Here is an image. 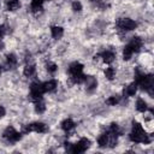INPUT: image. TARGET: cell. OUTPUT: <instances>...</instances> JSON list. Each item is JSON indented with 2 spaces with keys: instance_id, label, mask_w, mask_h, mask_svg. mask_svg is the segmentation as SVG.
<instances>
[{
  "instance_id": "cell-1",
  "label": "cell",
  "mask_w": 154,
  "mask_h": 154,
  "mask_svg": "<svg viewBox=\"0 0 154 154\" xmlns=\"http://www.w3.org/2000/svg\"><path fill=\"white\" fill-rule=\"evenodd\" d=\"M138 28V23L137 20L129 18V17H123L116 20V30L118 34L120 32H129V31H134Z\"/></svg>"
},
{
  "instance_id": "cell-2",
  "label": "cell",
  "mask_w": 154,
  "mask_h": 154,
  "mask_svg": "<svg viewBox=\"0 0 154 154\" xmlns=\"http://www.w3.org/2000/svg\"><path fill=\"white\" fill-rule=\"evenodd\" d=\"M45 89H43V84L41 81L36 79L34 82L30 83L29 85V94H28V99L31 101V102H35L37 100H41L43 99V95H45Z\"/></svg>"
},
{
  "instance_id": "cell-3",
  "label": "cell",
  "mask_w": 154,
  "mask_h": 154,
  "mask_svg": "<svg viewBox=\"0 0 154 154\" xmlns=\"http://www.w3.org/2000/svg\"><path fill=\"white\" fill-rule=\"evenodd\" d=\"M1 136H2V138H4L6 142H8V143H17V142H19V141L23 138L24 135L20 132V130H17L13 125H7V126L4 129Z\"/></svg>"
},
{
  "instance_id": "cell-4",
  "label": "cell",
  "mask_w": 154,
  "mask_h": 154,
  "mask_svg": "<svg viewBox=\"0 0 154 154\" xmlns=\"http://www.w3.org/2000/svg\"><path fill=\"white\" fill-rule=\"evenodd\" d=\"M90 147H91V141H90V138L87 137V136H82V137H79L76 142L72 143L71 149H70V153L81 154V153L87 152Z\"/></svg>"
},
{
  "instance_id": "cell-5",
  "label": "cell",
  "mask_w": 154,
  "mask_h": 154,
  "mask_svg": "<svg viewBox=\"0 0 154 154\" xmlns=\"http://www.w3.org/2000/svg\"><path fill=\"white\" fill-rule=\"evenodd\" d=\"M99 55H100L101 63L106 65H112L117 59V53L111 48H105L103 51L99 52Z\"/></svg>"
},
{
  "instance_id": "cell-6",
  "label": "cell",
  "mask_w": 154,
  "mask_h": 154,
  "mask_svg": "<svg viewBox=\"0 0 154 154\" xmlns=\"http://www.w3.org/2000/svg\"><path fill=\"white\" fill-rule=\"evenodd\" d=\"M82 85L84 87V90L88 94H93V93L96 91V89L99 87V81H97V78L95 76H89L88 75L87 78H85V81H84V83Z\"/></svg>"
},
{
  "instance_id": "cell-7",
  "label": "cell",
  "mask_w": 154,
  "mask_h": 154,
  "mask_svg": "<svg viewBox=\"0 0 154 154\" xmlns=\"http://www.w3.org/2000/svg\"><path fill=\"white\" fill-rule=\"evenodd\" d=\"M128 45L132 48V51L135 52V54L136 53H140L143 49V47H144V38L141 37V36H138V35H135V36H132L128 41Z\"/></svg>"
},
{
  "instance_id": "cell-8",
  "label": "cell",
  "mask_w": 154,
  "mask_h": 154,
  "mask_svg": "<svg viewBox=\"0 0 154 154\" xmlns=\"http://www.w3.org/2000/svg\"><path fill=\"white\" fill-rule=\"evenodd\" d=\"M138 91V87L135 82H130L128 84H125L123 87V90H122V96L125 97V99H130V97H135L136 94Z\"/></svg>"
},
{
  "instance_id": "cell-9",
  "label": "cell",
  "mask_w": 154,
  "mask_h": 154,
  "mask_svg": "<svg viewBox=\"0 0 154 154\" xmlns=\"http://www.w3.org/2000/svg\"><path fill=\"white\" fill-rule=\"evenodd\" d=\"M76 126H77L76 125V122L72 118H70V117H67V118H65V119H63L60 122V129L65 134H71L76 129Z\"/></svg>"
},
{
  "instance_id": "cell-10",
  "label": "cell",
  "mask_w": 154,
  "mask_h": 154,
  "mask_svg": "<svg viewBox=\"0 0 154 154\" xmlns=\"http://www.w3.org/2000/svg\"><path fill=\"white\" fill-rule=\"evenodd\" d=\"M22 73H23V76L25 78H34V77H36V75H37V67H36L35 63L25 64L23 66Z\"/></svg>"
},
{
  "instance_id": "cell-11",
  "label": "cell",
  "mask_w": 154,
  "mask_h": 154,
  "mask_svg": "<svg viewBox=\"0 0 154 154\" xmlns=\"http://www.w3.org/2000/svg\"><path fill=\"white\" fill-rule=\"evenodd\" d=\"M49 31H51V37L55 41H59L63 38L64 34H65V30L61 25H58V24H54V25H51L49 28Z\"/></svg>"
},
{
  "instance_id": "cell-12",
  "label": "cell",
  "mask_w": 154,
  "mask_h": 154,
  "mask_svg": "<svg viewBox=\"0 0 154 154\" xmlns=\"http://www.w3.org/2000/svg\"><path fill=\"white\" fill-rule=\"evenodd\" d=\"M84 70V65L81 63V61H72L67 66V75L69 76H73V75H77V73H81L83 72Z\"/></svg>"
},
{
  "instance_id": "cell-13",
  "label": "cell",
  "mask_w": 154,
  "mask_h": 154,
  "mask_svg": "<svg viewBox=\"0 0 154 154\" xmlns=\"http://www.w3.org/2000/svg\"><path fill=\"white\" fill-rule=\"evenodd\" d=\"M149 103H148V101L144 99V97H142V96H137L136 97V101H135V109L138 112V113H144L146 111H148L149 109Z\"/></svg>"
},
{
  "instance_id": "cell-14",
  "label": "cell",
  "mask_w": 154,
  "mask_h": 154,
  "mask_svg": "<svg viewBox=\"0 0 154 154\" xmlns=\"http://www.w3.org/2000/svg\"><path fill=\"white\" fill-rule=\"evenodd\" d=\"M42 84H43L45 93H54L58 90V87H59V82L55 78H49V79L42 82Z\"/></svg>"
},
{
  "instance_id": "cell-15",
  "label": "cell",
  "mask_w": 154,
  "mask_h": 154,
  "mask_svg": "<svg viewBox=\"0 0 154 154\" xmlns=\"http://www.w3.org/2000/svg\"><path fill=\"white\" fill-rule=\"evenodd\" d=\"M4 6L7 12H16V11L20 10L22 2H20V0H5Z\"/></svg>"
},
{
  "instance_id": "cell-16",
  "label": "cell",
  "mask_w": 154,
  "mask_h": 154,
  "mask_svg": "<svg viewBox=\"0 0 154 154\" xmlns=\"http://www.w3.org/2000/svg\"><path fill=\"white\" fill-rule=\"evenodd\" d=\"M117 69L112 65H107L105 69H103V77L106 78V81L108 82H113L116 78H117Z\"/></svg>"
},
{
  "instance_id": "cell-17",
  "label": "cell",
  "mask_w": 154,
  "mask_h": 154,
  "mask_svg": "<svg viewBox=\"0 0 154 154\" xmlns=\"http://www.w3.org/2000/svg\"><path fill=\"white\" fill-rule=\"evenodd\" d=\"M108 140H109V136H108V132L105 130L102 131L101 134L97 135L96 137V143H97V147L103 149V148H107L108 147Z\"/></svg>"
},
{
  "instance_id": "cell-18",
  "label": "cell",
  "mask_w": 154,
  "mask_h": 154,
  "mask_svg": "<svg viewBox=\"0 0 154 154\" xmlns=\"http://www.w3.org/2000/svg\"><path fill=\"white\" fill-rule=\"evenodd\" d=\"M134 54H135V52L132 51V48H131L128 43L124 45V47L122 48V59L128 63V61H130V60L132 59Z\"/></svg>"
},
{
  "instance_id": "cell-19",
  "label": "cell",
  "mask_w": 154,
  "mask_h": 154,
  "mask_svg": "<svg viewBox=\"0 0 154 154\" xmlns=\"http://www.w3.org/2000/svg\"><path fill=\"white\" fill-rule=\"evenodd\" d=\"M58 70H59V66H58V64H57L55 61H52V60L46 61V64H45V71H46L48 75L54 76V75L58 72Z\"/></svg>"
},
{
  "instance_id": "cell-20",
  "label": "cell",
  "mask_w": 154,
  "mask_h": 154,
  "mask_svg": "<svg viewBox=\"0 0 154 154\" xmlns=\"http://www.w3.org/2000/svg\"><path fill=\"white\" fill-rule=\"evenodd\" d=\"M32 103H34V111H35L36 114H43V113H46V111H47V105H46V102L43 101V99L37 100V101H35V102H32Z\"/></svg>"
},
{
  "instance_id": "cell-21",
  "label": "cell",
  "mask_w": 154,
  "mask_h": 154,
  "mask_svg": "<svg viewBox=\"0 0 154 154\" xmlns=\"http://www.w3.org/2000/svg\"><path fill=\"white\" fill-rule=\"evenodd\" d=\"M120 100H122V94H113L106 99V103L109 107H116L120 103Z\"/></svg>"
},
{
  "instance_id": "cell-22",
  "label": "cell",
  "mask_w": 154,
  "mask_h": 154,
  "mask_svg": "<svg viewBox=\"0 0 154 154\" xmlns=\"http://www.w3.org/2000/svg\"><path fill=\"white\" fill-rule=\"evenodd\" d=\"M71 10L75 12V13H81L82 10H83V4L79 1V0H73L71 2Z\"/></svg>"
},
{
  "instance_id": "cell-23",
  "label": "cell",
  "mask_w": 154,
  "mask_h": 154,
  "mask_svg": "<svg viewBox=\"0 0 154 154\" xmlns=\"http://www.w3.org/2000/svg\"><path fill=\"white\" fill-rule=\"evenodd\" d=\"M5 116H6V108L0 105V119H2Z\"/></svg>"
},
{
  "instance_id": "cell-24",
  "label": "cell",
  "mask_w": 154,
  "mask_h": 154,
  "mask_svg": "<svg viewBox=\"0 0 154 154\" xmlns=\"http://www.w3.org/2000/svg\"><path fill=\"white\" fill-rule=\"evenodd\" d=\"M89 1H90L91 4H95V5H96V4H99L101 0H89Z\"/></svg>"
},
{
  "instance_id": "cell-25",
  "label": "cell",
  "mask_w": 154,
  "mask_h": 154,
  "mask_svg": "<svg viewBox=\"0 0 154 154\" xmlns=\"http://www.w3.org/2000/svg\"><path fill=\"white\" fill-rule=\"evenodd\" d=\"M2 71H4V66L0 64V76H1V73H2Z\"/></svg>"
},
{
  "instance_id": "cell-26",
  "label": "cell",
  "mask_w": 154,
  "mask_h": 154,
  "mask_svg": "<svg viewBox=\"0 0 154 154\" xmlns=\"http://www.w3.org/2000/svg\"><path fill=\"white\" fill-rule=\"evenodd\" d=\"M2 47H4V43H2V42H1V40H0V51L2 49Z\"/></svg>"
}]
</instances>
